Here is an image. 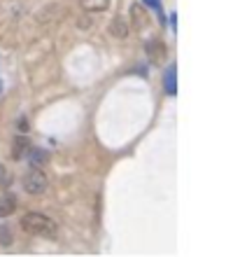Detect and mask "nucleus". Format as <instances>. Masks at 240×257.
Returning <instances> with one entry per match:
<instances>
[{
	"label": "nucleus",
	"instance_id": "nucleus-5",
	"mask_svg": "<svg viewBox=\"0 0 240 257\" xmlns=\"http://www.w3.org/2000/svg\"><path fill=\"white\" fill-rule=\"evenodd\" d=\"M28 162H31V166H38V169H40L42 164L47 162V152H42V150H38V148H28Z\"/></svg>",
	"mask_w": 240,
	"mask_h": 257
},
{
	"label": "nucleus",
	"instance_id": "nucleus-8",
	"mask_svg": "<svg viewBox=\"0 0 240 257\" xmlns=\"http://www.w3.org/2000/svg\"><path fill=\"white\" fill-rule=\"evenodd\" d=\"M131 12H133V19H135V26L138 28H142L147 24V19H145V10H142L140 5H133V10H131Z\"/></svg>",
	"mask_w": 240,
	"mask_h": 257
},
{
	"label": "nucleus",
	"instance_id": "nucleus-10",
	"mask_svg": "<svg viewBox=\"0 0 240 257\" xmlns=\"http://www.w3.org/2000/svg\"><path fill=\"white\" fill-rule=\"evenodd\" d=\"M0 243H3V245L12 243V234H10V229H7V227H0Z\"/></svg>",
	"mask_w": 240,
	"mask_h": 257
},
{
	"label": "nucleus",
	"instance_id": "nucleus-2",
	"mask_svg": "<svg viewBox=\"0 0 240 257\" xmlns=\"http://www.w3.org/2000/svg\"><path fill=\"white\" fill-rule=\"evenodd\" d=\"M24 190H26L28 194H42V192L47 190V176H45L38 166H33V169L26 171V176H24Z\"/></svg>",
	"mask_w": 240,
	"mask_h": 257
},
{
	"label": "nucleus",
	"instance_id": "nucleus-12",
	"mask_svg": "<svg viewBox=\"0 0 240 257\" xmlns=\"http://www.w3.org/2000/svg\"><path fill=\"white\" fill-rule=\"evenodd\" d=\"M5 183H7V173L3 169V164H0V185H5Z\"/></svg>",
	"mask_w": 240,
	"mask_h": 257
},
{
	"label": "nucleus",
	"instance_id": "nucleus-11",
	"mask_svg": "<svg viewBox=\"0 0 240 257\" xmlns=\"http://www.w3.org/2000/svg\"><path fill=\"white\" fill-rule=\"evenodd\" d=\"M145 3H147V5H152L154 10L159 12V17H161V3H159V0H145Z\"/></svg>",
	"mask_w": 240,
	"mask_h": 257
},
{
	"label": "nucleus",
	"instance_id": "nucleus-4",
	"mask_svg": "<svg viewBox=\"0 0 240 257\" xmlns=\"http://www.w3.org/2000/svg\"><path fill=\"white\" fill-rule=\"evenodd\" d=\"M82 7L87 12H105L110 7V0H82Z\"/></svg>",
	"mask_w": 240,
	"mask_h": 257
},
{
	"label": "nucleus",
	"instance_id": "nucleus-9",
	"mask_svg": "<svg viewBox=\"0 0 240 257\" xmlns=\"http://www.w3.org/2000/svg\"><path fill=\"white\" fill-rule=\"evenodd\" d=\"M28 148H31V143H28L26 138H17V148H14V157H21Z\"/></svg>",
	"mask_w": 240,
	"mask_h": 257
},
{
	"label": "nucleus",
	"instance_id": "nucleus-7",
	"mask_svg": "<svg viewBox=\"0 0 240 257\" xmlns=\"http://www.w3.org/2000/svg\"><path fill=\"white\" fill-rule=\"evenodd\" d=\"M14 208H17V203H14V196H5V199H0V217L12 215Z\"/></svg>",
	"mask_w": 240,
	"mask_h": 257
},
{
	"label": "nucleus",
	"instance_id": "nucleus-6",
	"mask_svg": "<svg viewBox=\"0 0 240 257\" xmlns=\"http://www.w3.org/2000/svg\"><path fill=\"white\" fill-rule=\"evenodd\" d=\"M163 87H166V91L170 96L177 91V84H175V66H170L166 70V75H163Z\"/></svg>",
	"mask_w": 240,
	"mask_h": 257
},
{
	"label": "nucleus",
	"instance_id": "nucleus-1",
	"mask_svg": "<svg viewBox=\"0 0 240 257\" xmlns=\"http://www.w3.org/2000/svg\"><path fill=\"white\" fill-rule=\"evenodd\" d=\"M21 227L26 234H33V236H56V222L42 213H26L21 220Z\"/></svg>",
	"mask_w": 240,
	"mask_h": 257
},
{
	"label": "nucleus",
	"instance_id": "nucleus-3",
	"mask_svg": "<svg viewBox=\"0 0 240 257\" xmlns=\"http://www.w3.org/2000/svg\"><path fill=\"white\" fill-rule=\"evenodd\" d=\"M147 54H149V61L152 63H161L166 59V45L161 40H149L147 42Z\"/></svg>",
	"mask_w": 240,
	"mask_h": 257
}]
</instances>
